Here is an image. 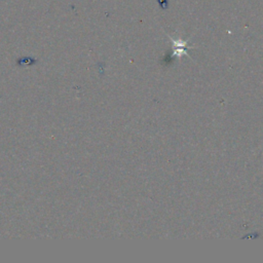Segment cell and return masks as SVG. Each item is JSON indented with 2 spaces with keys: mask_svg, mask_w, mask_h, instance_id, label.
<instances>
[{
  "mask_svg": "<svg viewBox=\"0 0 263 263\" xmlns=\"http://www.w3.org/2000/svg\"><path fill=\"white\" fill-rule=\"evenodd\" d=\"M174 42V50L175 53L178 55H181L183 53H186V42L181 41V40H175L172 39Z\"/></svg>",
  "mask_w": 263,
  "mask_h": 263,
  "instance_id": "1",
  "label": "cell"
}]
</instances>
